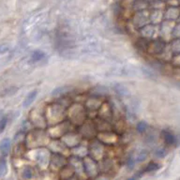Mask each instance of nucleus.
Wrapping results in <instances>:
<instances>
[{
  "label": "nucleus",
  "mask_w": 180,
  "mask_h": 180,
  "mask_svg": "<svg viewBox=\"0 0 180 180\" xmlns=\"http://www.w3.org/2000/svg\"><path fill=\"white\" fill-rule=\"evenodd\" d=\"M11 148H12V143L9 141V139L5 138L3 139L1 143H0V152L3 156H7L9 151H11Z\"/></svg>",
  "instance_id": "obj_1"
},
{
  "label": "nucleus",
  "mask_w": 180,
  "mask_h": 180,
  "mask_svg": "<svg viewBox=\"0 0 180 180\" xmlns=\"http://www.w3.org/2000/svg\"><path fill=\"white\" fill-rule=\"evenodd\" d=\"M37 95H38V91L37 90H33L32 92H30L27 96H26V98H25V102H24V107H28V106H30L32 103H33V102L36 99V97H37Z\"/></svg>",
  "instance_id": "obj_2"
},
{
  "label": "nucleus",
  "mask_w": 180,
  "mask_h": 180,
  "mask_svg": "<svg viewBox=\"0 0 180 180\" xmlns=\"http://www.w3.org/2000/svg\"><path fill=\"white\" fill-rule=\"evenodd\" d=\"M44 57H45L44 52L41 51V50H36V51H34L31 55V61L34 63L38 62V61H41V60H42Z\"/></svg>",
  "instance_id": "obj_3"
},
{
  "label": "nucleus",
  "mask_w": 180,
  "mask_h": 180,
  "mask_svg": "<svg viewBox=\"0 0 180 180\" xmlns=\"http://www.w3.org/2000/svg\"><path fill=\"white\" fill-rule=\"evenodd\" d=\"M163 139H164V142L169 145H172L175 143V136L172 134V133H170L168 132H164L163 133Z\"/></svg>",
  "instance_id": "obj_4"
},
{
  "label": "nucleus",
  "mask_w": 180,
  "mask_h": 180,
  "mask_svg": "<svg viewBox=\"0 0 180 180\" xmlns=\"http://www.w3.org/2000/svg\"><path fill=\"white\" fill-rule=\"evenodd\" d=\"M7 173V162L5 159H0V176L5 175Z\"/></svg>",
  "instance_id": "obj_5"
},
{
  "label": "nucleus",
  "mask_w": 180,
  "mask_h": 180,
  "mask_svg": "<svg viewBox=\"0 0 180 180\" xmlns=\"http://www.w3.org/2000/svg\"><path fill=\"white\" fill-rule=\"evenodd\" d=\"M159 168L158 164V163H154V162H151L147 165V167L145 168V172H154L156 170H158Z\"/></svg>",
  "instance_id": "obj_6"
},
{
  "label": "nucleus",
  "mask_w": 180,
  "mask_h": 180,
  "mask_svg": "<svg viewBox=\"0 0 180 180\" xmlns=\"http://www.w3.org/2000/svg\"><path fill=\"white\" fill-rule=\"evenodd\" d=\"M146 128H147V126H146V123H145V122H140V123L137 125V131H138L139 132L143 133V132H145Z\"/></svg>",
  "instance_id": "obj_7"
},
{
  "label": "nucleus",
  "mask_w": 180,
  "mask_h": 180,
  "mask_svg": "<svg viewBox=\"0 0 180 180\" xmlns=\"http://www.w3.org/2000/svg\"><path fill=\"white\" fill-rule=\"evenodd\" d=\"M23 175H24V177H25V178H26V179H30V178L32 177V170L30 169L29 167L25 168Z\"/></svg>",
  "instance_id": "obj_8"
},
{
  "label": "nucleus",
  "mask_w": 180,
  "mask_h": 180,
  "mask_svg": "<svg viewBox=\"0 0 180 180\" xmlns=\"http://www.w3.org/2000/svg\"><path fill=\"white\" fill-rule=\"evenodd\" d=\"M6 126H7V119L3 118V119L0 120V132H2L4 131Z\"/></svg>",
  "instance_id": "obj_9"
},
{
  "label": "nucleus",
  "mask_w": 180,
  "mask_h": 180,
  "mask_svg": "<svg viewBox=\"0 0 180 180\" xmlns=\"http://www.w3.org/2000/svg\"><path fill=\"white\" fill-rule=\"evenodd\" d=\"M8 50V47L6 45V44H3V45H0V54H4V53H7Z\"/></svg>",
  "instance_id": "obj_10"
},
{
  "label": "nucleus",
  "mask_w": 180,
  "mask_h": 180,
  "mask_svg": "<svg viewBox=\"0 0 180 180\" xmlns=\"http://www.w3.org/2000/svg\"><path fill=\"white\" fill-rule=\"evenodd\" d=\"M156 155L158 156V157H162L164 155V151H162V150H158V151L156 153Z\"/></svg>",
  "instance_id": "obj_11"
},
{
  "label": "nucleus",
  "mask_w": 180,
  "mask_h": 180,
  "mask_svg": "<svg viewBox=\"0 0 180 180\" xmlns=\"http://www.w3.org/2000/svg\"><path fill=\"white\" fill-rule=\"evenodd\" d=\"M128 180H135V179H128Z\"/></svg>",
  "instance_id": "obj_12"
}]
</instances>
